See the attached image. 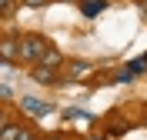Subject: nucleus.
Masks as SVG:
<instances>
[{
	"instance_id": "1",
	"label": "nucleus",
	"mask_w": 147,
	"mask_h": 140,
	"mask_svg": "<svg viewBox=\"0 0 147 140\" xmlns=\"http://www.w3.org/2000/svg\"><path fill=\"white\" fill-rule=\"evenodd\" d=\"M44 50H47V40L37 37V33H30V37H20V40H17V60H24V64H37Z\"/></svg>"
},
{
	"instance_id": "2",
	"label": "nucleus",
	"mask_w": 147,
	"mask_h": 140,
	"mask_svg": "<svg viewBox=\"0 0 147 140\" xmlns=\"http://www.w3.org/2000/svg\"><path fill=\"white\" fill-rule=\"evenodd\" d=\"M17 60V37H0V64Z\"/></svg>"
},
{
	"instance_id": "3",
	"label": "nucleus",
	"mask_w": 147,
	"mask_h": 140,
	"mask_svg": "<svg viewBox=\"0 0 147 140\" xmlns=\"http://www.w3.org/2000/svg\"><path fill=\"white\" fill-rule=\"evenodd\" d=\"M37 64H40V67H50V70H57V67L64 64V54H60V50H54V47H47L44 54H40V60H37Z\"/></svg>"
},
{
	"instance_id": "4",
	"label": "nucleus",
	"mask_w": 147,
	"mask_h": 140,
	"mask_svg": "<svg viewBox=\"0 0 147 140\" xmlns=\"http://www.w3.org/2000/svg\"><path fill=\"white\" fill-rule=\"evenodd\" d=\"M20 107H24L27 113H34V117H44V113H50V107H47L44 100H37V97H24V100H20Z\"/></svg>"
},
{
	"instance_id": "5",
	"label": "nucleus",
	"mask_w": 147,
	"mask_h": 140,
	"mask_svg": "<svg viewBox=\"0 0 147 140\" xmlns=\"http://www.w3.org/2000/svg\"><path fill=\"white\" fill-rule=\"evenodd\" d=\"M30 77H34L37 84H57V70H50V67H40V64H34Z\"/></svg>"
},
{
	"instance_id": "6",
	"label": "nucleus",
	"mask_w": 147,
	"mask_h": 140,
	"mask_svg": "<svg viewBox=\"0 0 147 140\" xmlns=\"http://www.w3.org/2000/svg\"><path fill=\"white\" fill-rule=\"evenodd\" d=\"M67 77L70 80H84V77H90V67L80 64V60H74V64H67Z\"/></svg>"
},
{
	"instance_id": "7",
	"label": "nucleus",
	"mask_w": 147,
	"mask_h": 140,
	"mask_svg": "<svg viewBox=\"0 0 147 140\" xmlns=\"http://www.w3.org/2000/svg\"><path fill=\"white\" fill-rule=\"evenodd\" d=\"M20 130H24L20 123H3V127H0V140H17Z\"/></svg>"
},
{
	"instance_id": "8",
	"label": "nucleus",
	"mask_w": 147,
	"mask_h": 140,
	"mask_svg": "<svg viewBox=\"0 0 147 140\" xmlns=\"http://www.w3.org/2000/svg\"><path fill=\"white\" fill-rule=\"evenodd\" d=\"M104 3H107V0H87V3H84V13L94 17V13H100V10H104Z\"/></svg>"
},
{
	"instance_id": "9",
	"label": "nucleus",
	"mask_w": 147,
	"mask_h": 140,
	"mask_svg": "<svg viewBox=\"0 0 147 140\" xmlns=\"http://www.w3.org/2000/svg\"><path fill=\"white\" fill-rule=\"evenodd\" d=\"M24 7H44V3H50V0H20Z\"/></svg>"
},
{
	"instance_id": "10",
	"label": "nucleus",
	"mask_w": 147,
	"mask_h": 140,
	"mask_svg": "<svg viewBox=\"0 0 147 140\" xmlns=\"http://www.w3.org/2000/svg\"><path fill=\"white\" fill-rule=\"evenodd\" d=\"M17 140H34V133H30V130H20V133H17Z\"/></svg>"
},
{
	"instance_id": "11",
	"label": "nucleus",
	"mask_w": 147,
	"mask_h": 140,
	"mask_svg": "<svg viewBox=\"0 0 147 140\" xmlns=\"http://www.w3.org/2000/svg\"><path fill=\"white\" fill-rule=\"evenodd\" d=\"M10 10V0H0V13H7Z\"/></svg>"
},
{
	"instance_id": "12",
	"label": "nucleus",
	"mask_w": 147,
	"mask_h": 140,
	"mask_svg": "<svg viewBox=\"0 0 147 140\" xmlns=\"http://www.w3.org/2000/svg\"><path fill=\"white\" fill-rule=\"evenodd\" d=\"M0 97H10V87H0Z\"/></svg>"
},
{
	"instance_id": "13",
	"label": "nucleus",
	"mask_w": 147,
	"mask_h": 140,
	"mask_svg": "<svg viewBox=\"0 0 147 140\" xmlns=\"http://www.w3.org/2000/svg\"><path fill=\"white\" fill-rule=\"evenodd\" d=\"M137 7H140V10H144V13H147V0H137Z\"/></svg>"
},
{
	"instance_id": "14",
	"label": "nucleus",
	"mask_w": 147,
	"mask_h": 140,
	"mask_svg": "<svg viewBox=\"0 0 147 140\" xmlns=\"http://www.w3.org/2000/svg\"><path fill=\"white\" fill-rule=\"evenodd\" d=\"M0 127H3V107H0Z\"/></svg>"
},
{
	"instance_id": "15",
	"label": "nucleus",
	"mask_w": 147,
	"mask_h": 140,
	"mask_svg": "<svg viewBox=\"0 0 147 140\" xmlns=\"http://www.w3.org/2000/svg\"><path fill=\"white\" fill-rule=\"evenodd\" d=\"M44 140H64V137H44Z\"/></svg>"
},
{
	"instance_id": "16",
	"label": "nucleus",
	"mask_w": 147,
	"mask_h": 140,
	"mask_svg": "<svg viewBox=\"0 0 147 140\" xmlns=\"http://www.w3.org/2000/svg\"><path fill=\"white\" fill-rule=\"evenodd\" d=\"M90 140H107V137H90Z\"/></svg>"
},
{
	"instance_id": "17",
	"label": "nucleus",
	"mask_w": 147,
	"mask_h": 140,
	"mask_svg": "<svg viewBox=\"0 0 147 140\" xmlns=\"http://www.w3.org/2000/svg\"><path fill=\"white\" fill-rule=\"evenodd\" d=\"M64 3H74V0H64Z\"/></svg>"
}]
</instances>
